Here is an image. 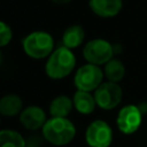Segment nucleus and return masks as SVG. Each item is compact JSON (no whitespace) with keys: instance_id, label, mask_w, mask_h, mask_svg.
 <instances>
[{"instance_id":"nucleus-6","label":"nucleus","mask_w":147,"mask_h":147,"mask_svg":"<svg viewBox=\"0 0 147 147\" xmlns=\"http://www.w3.org/2000/svg\"><path fill=\"white\" fill-rule=\"evenodd\" d=\"M122 88L115 82L101 83L94 93V99L96 105L106 110H110L119 105L122 100Z\"/></svg>"},{"instance_id":"nucleus-18","label":"nucleus","mask_w":147,"mask_h":147,"mask_svg":"<svg viewBox=\"0 0 147 147\" xmlns=\"http://www.w3.org/2000/svg\"><path fill=\"white\" fill-rule=\"evenodd\" d=\"M42 140L39 136H30L25 139V146L24 147H41Z\"/></svg>"},{"instance_id":"nucleus-11","label":"nucleus","mask_w":147,"mask_h":147,"mask_svg":"<svg viewBox=\"0 0 147 147\" xmlns=\"http://www.w3.org/2000/svg\"><path fill=\"white\" fill-rule=\"evenodd\" d=\"M23 107L22 99L16 94H7L0 99V114L7 117L17 115Z\"/></svg>"},{"instance_id":"nucleus-14","label":"nucleus","mask_w":147,"mask_h":147,"mask_svg":"<svg viewBox=\"0 0 147 147\" xmlns=\"http://www.w3.org/2000/svg\"><path fill=\"white\" fill-rule=\"evenodd\" d=\"M72 109V100L67 95H59L52 100L49 113L52 117H67Z\"/></svg>"},{"instance_id":"nucleus-7","label":"nucleus","mask_w":147,"mask_h":147,"mask_svg":"<svg viewBox=\"0 0 147 147\" xmlns=\"http://www.w3.org/2000/svg\"><path fill=\"white\" fill-rule=\"evenodd\" d=\"M85 138L91 147H108L113 140V131L105 121L96 119L86 129Z\"/></svg>"},{"instance_id":"nucleus-4","label":"nucleus","mask_w":147,"mask_h":147,"mask_svg":"<svg viewBox=\"0 0 147 147\" xmlns=\"http://www.w3.org/2000/svg\"><path fill=\"white\" fill-rule=\"evenodd\" d=\"M83 55L88 63L106 64L114 55V47L105 39H93L85 45Z\"/></svg>"},{"instance_id":"nucleus-9","label":"nucleus","mask_w":147,"mask_h":147,"mask_svg":"<svg viewBox=\"0 0 147 147\" xmlns=\"http://www.w3.org/2000/svg\"><path fill=\"white\" fill-rule=\"evenodd\" d=\"M20 121L25 129L34 131L44 126L46 122V114L38 106H29L21 113Z\"/></svg>"},{"instance_id":"nucleus-20","label":"nucleus","mask_w":147,"mask_h":147,"mask_svg":"<svg viewBox=\"0 0 147 147\" xmlns=\"http://www.w3.org/2000/svg\"><path fill=\"white\" fill-rule=\"evenodd\" d=\"M1 61H2V54H1V52H0V63H1Z\"/></svg>"},{"instance_id":"nucleus-2","label":"nucleus","mask_w":147,"mask_h":147,"mask_svg":"<svg viewBox=\"0 0 147 147\" xmlns=\"http://www.w3.org/2000/svg\"><path fill=\"white\" fill-rule=\"evenodd\" d=\"M75 64L76 59L74 53L70 51V48L61 46L51 53L45 70L49 78L62 79L72 71Z\"/></svg>"},{"instance_id":"nucleus-17","label":"nucleus","mask_w":147,"mask_h":147,"mask_svg":"<svg viewBox=\"0 0 147 147\" xmlns=\"http://www.w3.org/2000/svg\"><path fill=\"white\" fill-rule=\"evenodd\" d=\"M11 37H13V32L9 25L0 21V47L9 44V41L11 40Z\"/></svg>"},{"instance_id":"nucleus-19","label":"nucleus","mask_w":147,"mask_h":147,"mask_svg":"<svg viewBox=\"0 0 147 147\" xmlns=\"http://www.w3.org/2000/svg\"><path fill=\"white\" fill-rule=\"evenodd\" d=\"M52 1L57 5H65V3H69L71 0H52Z\"/></svg>"},{"instance_id":"nucleus-3","label":"nucleus","mask_w":147,"mask_h":147,"mask_svg":"<svg viewBox=\"0 0 147 147\" xmlns=\"http://www.w3.org/2000/svg\"><path fill=\"white\" fill-rule=\"evenodd\" d=\"M54 41L49 33L34 31L23 39V49L32 59H44L53 52Z\"/></svg>"},{"instance_id":"nucleus-15","label":"nucleus","mask_w":147,"mask_h":147,"mask_svg":"<svg viewBox=\"0 0 147 147\" xmlns=\"http://www.w3.org/2000/svg\"><path fill=\"white\" fill-rule=\"evenodd\" d=\"M105 75L110 82L118 83L123 79L125 75V67L124 64L117 59H110L105 67Z\"/></svg>"},{"instance_id":"nucleus-10","label":"nucleus","mask_w":147,"mask_h":147,"mask_svg":"<svg viewBox=\"0 0 147 147\" xmlns=\"http://www.w3.org/2000/svg\"><path fill=\"white\" fill-rule=\"evenodd\" d=\"M90 7L98 16L113 17L122 9V0H90Z\"/></svg>"},{"instance_id":"nucleus-1","label":"nucleus","mask_w":147,"mask_h":147,"mask_svg":"<svg viewBox=\"0 0 147 147\" xmlns=\"http://www.w3.org/2000/svg\"><path fill=\"white\" fill-rule=\"evenodd\" d=\"M76 136L75 125L67 117H52L42 126V137L52 145L63 146Z\"/></svg>"},{"instance_id":"nucleus-12","label":"nucleus","mask_w":147,"mask_h":147,"mask_svg":"<svg viewBox=\"0 0 147 147\" xmlns=\"http://www.w3.org/2000/svg\"><path fill=\"white\" fill-rule=\"evenodd\" d=\"M74 106L80 114L87 115L94 110L96 102L94 96H92L87 91L78 90L74 95Z\"/></svg>"},{"instance_id":"nucleus-5","label":"nucleus","mask_w":147,"mask_h":147,"mask_svg":"<svg viewBox=\"0 0 147 147\" xmlns=\"http://www.w3.org/2000/svg\"><path fill=\"white\" fill-rule=\"evenodd\" d=\"M102 78H103L102 70L96 64L87 63L77 70L74 82L78 90L90 92L96 90V87L101 84Z\"/></svg>"},{"instance_id":"nucleus-16","label":"nucleus","mask_w":147,"mask_h":147,"mask_svg":"<svg viewBox=\"0 0 147 147\" xmlns=\"http://www.w3.org/2000/svg\"><path fill=\"white\" fill-rule=\"evenodd\" d=\"M25 139L14 130L0 131V147H24Z\"/></svg>"},{"instance_id":"nucleus-13","label":"nucleus","mask_w":147,"mask_h":147,"mask_svg":"<svg viewBox=\"0 0 147 147\" xmlns=\"http://www.w3.org/2000/svg\"><path fill=\"white\" fill-rule=\"evenodd\" d=\"M84 37H85V32L80 25H71L68 29H65V31L63 32L62 44L63 46L70 49L76 48L83 42Z\"/></svg>"},{"instance_id":"nucleus-8","label":"nucleus","mask_w":147,"mask_h":147,"mask_svg":"<svg viewBox=\"0 0 147 147\" xmlns=\"http://www.w3.org/2000/svg\"><path fill=\"white\" fill-rule=\"evenodd\" d=\"M141 110L139 107L129 105L123 107L117 116V126L118 129L125 133V134H131L138 130L141 123Z\"/></svg>"}]
</instances>
